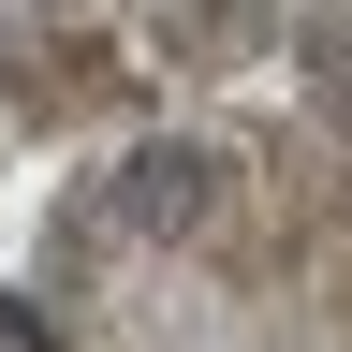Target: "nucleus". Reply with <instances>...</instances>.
<instances>
[{
  "label": "nucleus",
  "mask_w": 352,
  "mask_h": 352,
  "mask_svg": "<svg viewBox=\"0 0 352 352\" xmlns=\"http://www.w3.org/2000/svg\"><path fill=\"white\" fill-rule=\"evenodd\" d=\"M0 352H59V323H30V308H0Z\"/></svg>",
  "instance_id": "obj_1"
}]
</instances>
